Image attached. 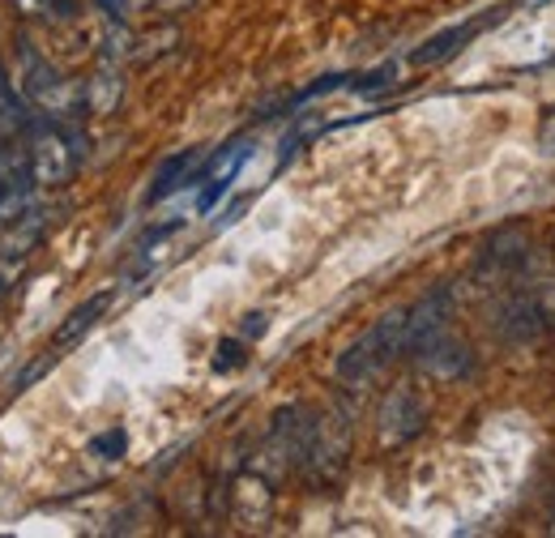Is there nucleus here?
<instances>
[{"label":"nucleus","instance_id":"0eeeda50","mask_svg":"<svg viewBox=\"0 0 555 538\" xmlns=\"http://www.w3.org/2000/svg\"><path fill=\"white\" fill-rule=\"evenodd\" d=\"M547 325H552V312H547L534 295L508 299V304L500 308V317H495V334L508 337V342H534V337L547 334Z\"/></svg>","mask_w":555,"mask_h":538},{"label":"nucleus","instance_id":"9d476101","mask_svg":"<svg viewBox=\"0 0 555 538\" xmlns=\"http://www.w3.org/2000/svg\"><path fill=\"white\" fill-rule=\"evenodd\" d=\"M193 163H197V154L193 150H180V154H171V158H163V167H158V176H154V189H150V197L145 202H167L180 184H193Z\"/></svg>","mask_w":555,"mask_h":538},{"label":"nucleus","instance_id":"423d86ee","mask_svg":"<svg viewBox=\"0 0 555 538\" xmlns=\"http://www.w3.org/2000/svg\"><path fill=\"white\" fill-rule=\"evenodd\" d=\"M415 359H418V368H423L427 376H436V381H462V376L475 368L470 346L457 342V337H449V334L427 337V342L415 350Z\"/></svg>","mask_w":555,"mask_h":538},{"label":"nucleus","instance_id":"6e6552de","mask_svg":"<svg viewBox=\"0 0 555 538\" xmlns=\"http://www.w3.org/2000/svg\"><path fill=\"white\" fill-rule=\"evenodd\" d=\"M449 308H453V295L449 286H436L418 299L415 308H406V355H415L427 337L444 334V321H449Z\"/></svg>","mask_w":555,"mask_h":538},{"label":"nucleus","instance_id":"1a4fd4ad","mask_svg":"<svg viewBox=\"0 0 555 538\" xmlns=\"http://www.w3.org/2000/svg\"><path fill=\"white\" fill-rule=\"evenodd\" d=\"M107 304H112V291H99V295H90L86 304H77L69 317H65V325L56 330V342H52V346H56V350L73 346L77 337L86 334V330H90V325H94V321L107 312Z\"/></svg>","mask_w":555,"mask_h":538},{"label":"nucleus","instance_id":"393cba45","mask_svg":"<svg viewBox=\"0 0 555 538\" xmlns=\"http://www.w3.org/2000/svg\"><path fill=\"white\" fill-rule=\"evenodd\" d=\"M530 4H534V9H539V4H547V0H530Z\"/></svg>","mask_w":555,"mask_h":538},{"label":"nucleus","instance_id":"aec40b11","mask_svg":"<svg viewBox=\"0 0 555 538\" xmlns=\"http://www.w3.org/2000/svg\"><path fill=\"white\" fill-rule=\"evenodd\" d=\"M13 9H17L22 17H52L56 0H13Z\"/></svg>","mask_w":555,"mask_h":538},{"label":"nucleus","instance_id":"412c9836","mask_svg":"<svg viewBox=\"0 0 555 538\" xmlns=\"http://www.w3.org/2000/svg\"><path fill=\"white\" fill-rule=\"evenodd\" d=\"M266 330H270V317L266 312H248L244 317V337H266Z\"/></svg>","mask_w":555,"mask_h":538},{"label":"nucleus","instance_id":"f03ea898","mask_svg":"<svg viewBox=\"0 0 555 538\" xmlns=\"http://www.w3.org/2000/svg\"><path fill=\"white\" fill-rule=\"evenodd\" d=\"M17 56H22V94H26L35 107H43L52 120H81V116L90 112L86 86L65 81L26 39L17 43Z\"/></svg>","mask_w":555,"mask_h":538},{"label":"nucleus","instance_id":"f3484780","mask_svg":"<svg viewBox=\"0 0 555 538\" xmlns=\"http://www.w3.org/2000/svg\"><path fill=\"white\" fill-rule=\"evenodd\" d=\"M125 449H129V432H125V427H112V432H103V436L90 440V453H94V458H107V462L125 458Z\"/></svg>","mask_w":555,"mask_h":538},{"label":"nucleus","instance_id":"ddd939ff","mask_svg":"<svg viewBox=\"0 0 555 538\" xmlns=\"http://www.w3.org/2000/svg\"><path fill=\"white\" fill-rule=\"evenodd\" d=\"M26 103H30V99L13 90V81H9V73H4V65H0V107L9 112V120H13L17 129H26V125L35 120V112H30Z\"/></svg>","mask_w":555,"mask_h":538},{"label":"nucleus","instance_id":"2eb2a0df","mask_svg":"<svg viewBox=\"0 0 555 538\" xmlns=\"http://www.w3.org/2000/svg\"><path fill=\"white\" fill-rule=\"evenodd\" d=\"M244 363H248V350H244L240 337H222V342L214 346V372H235V368H244Z\"/></svg>","mask_w":555,"mask_h":538},{"label":"nucleus","instance_id":"a211bd4d","mask_svg":"<svg viewBox=\"0 0 555 538\" xmlns=\"http://www.w3.org/2000/svg\"><path fill=\"white\" fill-rule=\"evenodd\" d=\"M393 77H398V65H393V61H385V65L372 68V73H363V77H350V90H354V94H380Z\"/></svg>","mask_w":555,"mask_h":538},{"label":"nucleus","instance_id":"9b49d317","mask_svg":"<svg viewBox=\"0 0 555 538\" xmlns=\"http://www.w3.org/2000/svg\"><path fill=\"white\" fill-rule=\"evenodd\" d=\"M120 94H125V81H120V68L112 65V61L99 68L90 81H86V103H90V112H94V116L116 112Z\"/></svg>","mask_w":555,"mask_h":538},{"label":"nucleus","instance_id":"7ed1b4c3","mask_svg":"<svg viewBox=\"0 0 555 538\" xmlns=\"http://www.w3.org/2000/svg\"><path fill=\"white\" fill-rule=\"evenodd\" d=\"M22 133L30 137L26 150H30V171H35V184H65L73 171H77V150H73L69 133L61 120H30Z\"/></svg>","mask_w":555,"mask_h":538},{"label":"nucleus","instance_id":"f257e3e1","mask_svg":"<svg viewBox=\"0 0 555 538\" xmlns=\"http://www.w3.org/2000/svg\"><path fill=\"white\" fill-rule=\"evenodd\" d=\"M398 355H406V312H385L367 334L338 355V381L363 385L380 368H389Z\"/></svg>","mask_w":555,"mask_h":538},{"label":"nucleus","instance_id":"dca6fc26","mask_svg":"<svg viewBox=\"0 0 555 538\" xmlns=\"http://www.w3.org/2000/svg\"><path fill=\"white\" fill-rule=\"evenodd\" d=\"M347 86H350V77H347V73H325V77H317V81H312L308 90H299V94H295V99H291L286 107H299V103H312V99H321V94H334V90H347Z\"/></svg>","mask_w":555,"mask_h":538},{"label":"nucleus","instance_id":"4468645a","mask_svg":"<svg viewBox=\"0 0 555 538\" xmlns=\"http://www.w3.org/2000/svg\"><path fill=\"white\" fill-rule=\"evenodd\" d=\"M317 133H325V125H321V120H299L291 133L282 137V154H278V167H286V163H291V158H295V154H299V150H304V145H308V141H312Z\"/></svg>","mask_w":555,"mask_h":538},{"label":"nucleus","instance_id":"39448f33","mask_svg":"<svg viewBox=\"0 0 555 538\" xmlns=\"http://www.w3.org/2000/svg\"><path fill=\"white\" fill-rule=\"evenodd\" d=\"M423 423H427V406L418 398L415 389H398V394H389L385 406H380V445H406V440H415L418 432H423Z\"/></svg>","mask_w":555,"mask_h":538},{"label":"nucleus","instance_id":"4be33fe9","mask_svg":"<svg viewBox=\"0 0 555 538\" xmlns=\"http://www.w3.org/2000/svg\"><path fill=\"white\" fill-rule=\"evenodd\" d=\"M99 9H103L107 17H116V22H120V17H129V9H133V0H99Z\"/></svg>","mask_w":555,"mask_h":538},{"label":"nucleus","instance_id":"6ab92c4d","mask_svg":"<svg viewBox=\"0 0 555 538\" xmlns=\"http://www.w3.org/2000/svg\"><path fill=\"white\" fill-rule=\"evenodd\" d=\"M52 359H56V346H52L48 355H39V359H35V363H30V368H26V372H22L17 381H13V394H22V389H30V385H35V381H39V376H43V372L52 368Z\"/></svg>","mask_w":555,"mask_h":538},{"label":"nucleus","instance_id":"20e7f679","mask_svg":"<svg viewBox=\"0 0 555 538\" xmlns=\"http://www.w3.org/2000/svg\"><path fill=\"white\" fill-rule=\"evenodd\" d=\"M504 13H508V4H504V9H487L483 17H475V22H462V26H449V30L431 35L423 48L411 52V61H415V65H444V61H453L462 48H470V43L483 35L487 26L504 22Z\"/></svg>","mask_w":555,"mask_h":538},{"label":"nucleus","instance_id":"f8f14e48","mask_svg":"<svg viewBox=\"0 0 555 538\" xmlns=\"http://www.w3.org/2000/svg\"><path fill=\"white\" fill-rule=\"evenodd\" d=\"M530 240L521 235V231H500V235H491V244H487V266H500V269H517L530 261Z\"/></svg>","mask_w":555,"mask_h":538},{"label":"nucleus","instance_id":"5701e85b","mask_svg":"<svg viewBox=\"0 0 555 538\" xmlns=\"http://www.w3.org/2000/svg\"><path fill=\"white\" fill-rule=\"evenodd\" d=\"M158 4V13H180V9H189L193 0H154Z\"/></svg>","mask_w":555,"mask_h":538},{"label":"nucleus","instance_id":"b1692460","mask_svg":"<svg viewBox=\"0 0 555 538\" xmlns=\"http://www.w3.org/2000/svg\"><path fill=\"white\" fill-rule=\"evenodd\" d=\"M547 154L555 158V137H547Z\"/></svg>","mask_w":555,"mask_h":538}]
</instances>
